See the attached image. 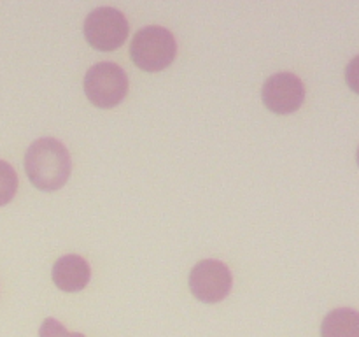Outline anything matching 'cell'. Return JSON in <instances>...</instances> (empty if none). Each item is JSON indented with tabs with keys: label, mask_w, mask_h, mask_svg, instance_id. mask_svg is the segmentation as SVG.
Segmentation results:
<instances>
[{
	"label": "cell",
	"mask_w": 359,
	"mask_h": 337,
	"mask_svg": "<svg viewBox=\"0 0 359 337\" xmlns=\"http://www.w3.org/2000/svg\"><path fill=\"white\" fill-rule=\"evenodd\" d=\"M356 161H358V167H359V147H358V153H356Z\"/></svg>",
	"instance_id": "12"
},
{
	"label": "cell",
	"mask_w": 359,
	"mask_h": 337,
	"mask_svg": "<svg viewBox=\"0 0 359 337\" xmlns=\"http://www.w3.org/2000/svg\"><path fill=\"white\" fill-rule=\"evenodd\" d=\"M233 277L230 269L219 260H202L189 272V290L198 300L216 304L230 295Z\"/></svg>",
	"instance_id": "5"
},
{
	"label": "cell",
	"mask_w": 359,
	"mask_h": 337,
	"mask_svg": "<svg viewBox=\"0 0 359 337\" xmlns=\"http://www.w3.org/2000/svg\"><path fill=\"white\" fill-rule=\"evenodd\" d=\"M39 337H84L79 332H69L58 319L46 318L39 329Z\"/></svg>",
	"instance_id": "10"
},
{
	"label": "cell",
	"mask_w": 359,
	"mask_h": 337,
	"mask_svg": "<svg viewBox=\"0 0 359 337\" xmlns=\"http://www.w3.org/2000/svg\"><path fill=\"white\" fill-rule=\"evenodd\" d=\"M53 283L62 291H81L90 283L91 269L90 263L79 255H65L56 260L51 270Z\"/></svg>",
	"instance_id": "7"
},
{
	"label": "cell",
	"mask_w": 359,
	"mask_h": 337,
	"mask_svg": "<svg viewBox=\"0 0 359 337\" xmlns=\"http://www.w3.org/2000/svg\"><path fill=\"white\" fill-rule=\"evenodd\" d=\"M128 21L114 7H98L84 21V37L98 51H114L128 37Z\"/></svg>",
	"instance_id": "4"
},
{
	"label": "cell",
	"mask_w": 359,
	"mask_h": 337,
	"mask_svg": "<svg viewBox=\"0 0 359 337\" xmlns=\"http://www.w3.org/2000/svg\"><path fill=\"white\" fill-rule=\"evenodd\" d=\"M177 55V42L170 30L163 27H144L133 35L130 56L139 69L146 72H160L167 69Z\"/></svg>",
	"instance_id": "2"
},
{
	"label": "cell",
	"mask_w": 359,
	"mask_h": 337,
	"mask_svg": "<svg viewBox=\"0 0 359 337\" xmlns=\"http://www.w3.org/2000/svg\"><path fill=\"white\" fill-rule=\"evenodd\" d=\"M25 171L35 188L55 192L63 188L70 178L72 161L60 140L44 137L30 144L25 154Z\"/></svg>",
	"instance_id": "1"
},
{
	"label": "cell",
	"mask_w": 359,
	"mask_h": 337,
	"mask_svg": "<svg viewBox=\"0 0 359 337\" xmlns=\"http://www.w3.org/2000/svg\"><path fill=\"white\" fill-rule=\"evenodd\" d=\"M84 93L97 107H116L128 93V76L116 63L100 62L84 76Z\"/></svg>",
	"instance_id": "3"
},
{
	"label": "cell",
	"mask_w": 359,
	"mask_h": 337,
	"mask_svg": "<svg viewBox=\"0 0 359 337\" xmlns=\"http://www.w3.org/2000/svg\"><path fill=\"white\" fill-rule=\"evenodd\" d=\"M262 98L266 109L276 114H291L304 104L305 86L300 77L294 74H273L263 84Z\"/></svg>",
	"instance_id": "6"
},
{
	"label": "cell",
	"mask_w": 359,
	"mask_h": 337,
	"mask_svg": "<svg viewBox=\"0 0 359 337\" xmlns=\"http://www.w3.org/2000/svg\"><path fill=\"white\" fill-rule=\"evenodd\" d=\"M321 337H359V312L351 308L333 309L323 319Z\"/></svg>",
	"instance_id": "8"
},
{
	"label": "cell",
	"mask_w": 359,
	"mask_h": 337,
	"mask_svg": "<svg viewBox=\"0 0 359 337\" xmlns=\"http://www.w3.org/2000/svg\"><path fill=\"white\" fill-rule=\"evenodd\" d=\"M346 81L351 90L359 95V55L354 56L346 69Z\"/></svg>",
	"instance_id": "11"
},
{
	"label": "cell",
	"mask_w": 359,
	"mask_h": 337,
	"mask_svg": "<svg viewBox=\"0 0 359 337\" xmlns=\"http://www.w3.org/2000/svg\"><path fill=\"white\" fill-rule=\"evenodd\" d=\"M18 190V174L13 165L0 160V207L14 199Z\"/></svg>",
	"instance_id": "9"
}]
</instances>
